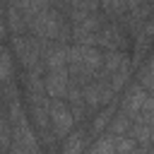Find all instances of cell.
<instances>
[{
	"label": "cell",
	"instance_id": "obj_1",
	"mask_svg": "<svg viewBox=\"0 0 154 154\" xmlns=\"http://www.w3.org/2000/svg\"><path fill=\"white\" fill-rule=\"evenodd\" d=\"M48 123L55 137H65L67 132H72L75 125V116L70 111V106L63 99H51L48 101Z\"/></svg>",
	"mask_w": 154,
	"mask_h": 154
},
{
	"label": "cell",
	"instance_id": "obj_2",
	"mask_svg": "<svg viewBox=\"0 0 154 154\" xmlns=\"http://www.w3.org/2000/svg\"><path fill=\"white\" fill-rule=\"evenodd\" d=\"M67 82H70V75L67 70H48V77L43 82L46 87V94L51 99H63L67 94Z\"/></svg>",
	"mask_w": 154,
	"mask_h": 154
},
{
	"label": "cell",
	"instance_id": "obj_3",
	"mask_svg": "<svg viewBox=\"0 0 154 154\" xmlns=\"http://www.w3.org/2000/svg\"><path fill=\"white\" fill-rule=\"evenodd\" d=\"M14 60H12V53L7 48H0V89L7 91V89H14Z\"/></svg>",
	"mask_w": 154,
	"mask_h": 154
},
{
	"label": "cell",
	"instance_id": "obj_4",
	"mask_svg": "<svg viewBox=\"0 0 154 154\" xmlns=\"http://www.w3.org/2000/svg\"><path fill=\"white\" fill-rule=\"evenodd\" d=\"M130 128H132V118L130 116H125L123 111L116 116V118H111V135H116V137H123V135H128L130 132Z\"/></svg>",
	"mask_w": 154,
	"mask_h": 154
},
{
	"label": "cell",
	"instance_id": "obj_5",
	"mask_svg": "<svg viewBox=\"0 0 154 154\" xmlns=\"http://www.w3.org/2000/svg\"><path fill=\"white\" fill-rule=\"evenodd\" d=\"M82 149H84V132H67L63 154H82Z\"/></svg>",
	"mask_w": 154,
	"mask_h": 154
},
{
	"label": "cell",
	"instance_id": "obj_6",
	"mask_svg": "<svg viewBox=\"0 0 154 154\" xmlns=\"http://www.w3.org/2000/svg\"><path fill=\"white\" fill-rule=\"evenodd\" d=\"M10 144H12V125L0 113V154H7L10 152Z\"/></svg>",
	"mask_w": 154,
	"mask_h": 154
},
{
	"label": "cell",
	"instance_id": "obj_7",
	"mask_svg": "<svg viewBox=\"0 0 154 154\" xmlns=\"http://www.w3.org/2000/svg\"><path fill=\"white\" fill-rule=\"evenodd\" d=\"M89 154H116V135H108V137H101Z\"/></svg>",
	"mask_w": 154,
	"mask_h": 154
},
{
	"label": "cell",
	"instance_id": "obj_8",
	"mask_svg": "<svg viewBox=\"0 0 154 154\" xmlns=\"http://www.w3.org/2000/svg\"><path fill=\"white\" fill-rule=\"evenodd\" d=\"M140 84H142L144 89H152V91H154V60H149V63L142 67V72H140Z\"/></svg>",
	"mask_w": 154,
	"mask_h": 154
},
{
	"label": "cell",
	"instance_id": "obj_9",
	"mask_svg": "<svg viewBox=\"0 0 154 154\" xmlns=\"http://www.w3.org/2000/svg\"><path fill=\"white\" fill-rule=\"evenodd\" d=\"M111 118H113V108H106V111H101V113L94 118V123H91V132H99V130H103V128L111 123Z\"/></svg>",
	"mask_w": 154,
	"mask_h": 154
},
{
	"label": "cell",
	"instance_id": "obj_10",
	"mask_svg": "<svg viewBox=\"0 0 154 154\" xmlns=\"http://www.w3.org/2000/svg\"><path fill=\"white\" fill-rule=\"evenodd\" d=\"M87 154H89V152H87Z\"/></svg>",
	"mask_w": 154,
	"mask_h": 154
}]
</instances>
